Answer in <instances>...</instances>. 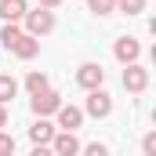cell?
<instances>
[{
  "label": "cell",
  "instance_id": "17",
  "mask_svg": "<svg viewBox=\"0 0 156 156\" xmlns=\"http://www.w3.org/2000/svg\"><path fill=\"white\" fill-rule=\"evenodd\" d=\"M11 153H15V138L0 127V156H11Z\"/></svg>",
  "mask_w": 156,
  "mask_h": 156
},
{
  "label": "cell",
  "instance_id": "20",
  "mask_svg": "<svg viewBox=\"0 0 156 156\" xmlns=\"http://www.w3.org/2000/svg\"><path fill=\"white\" fill-rule=\"evenodd\" d=\"M7 123H11V113H7V105L0 102V127H7Z\"/></svg>",
  "mask_w": 156,
  "mask_h": 156
},
{
  "label": "cell",
  "instance_id": "14",
  "mask_svg": "<svg viewBox=\"0 0 156 156\" xmlns=\"http://www.w3.org/2000/svg\"><path fill=\"white\" fill-rule=\"evenodd\" d=\"M15 94H18V80L11 76V73H0V102L7 105V102H11Z\"/></svg>",
  "mask_w": 156,
  "mask_h": 156
},
{
  "label": "cell",
  "instance_id": "19",
  "mask_svg": "<svg viewBox=\"0 0 156 156\" xmlns=\"http://www.w3.org/2000/svg\"><path fill=\"white\" fill-rule=\"evenodd\" d=\"M142 153H145V156H153V153H156V131H149V134L142 138Z\"/></svg>",
  "mask_w": 156,
  "mask_h": 156
},
{
  "label": "cell",
  "instance_id": "1",
  "mask_svg": "<svg viewBox=\"0 0 156 156\" xmlns=\"http://www.w3.org/2000/svg\"><path fill=\"white\" fill-rule=\"evenodd\" d=\"M55 11L51 7H40L37 4V11H29L26 7V15H22V29L29 33V37H47V33H55Z\"/></svg>",
  "mask_w": 156,
  "mask_h": 156
},
{
  "label": "cell",
  "instance_id": "4",
  "mask_svg": "<svg viewBox=\"0 0 156 156\" xmlns=\"http://www.w3.org/2000/svg\"><path fill=\"white\" fill-rule=\"evenodd\" d=\"M62 105V94L55 91V87H44L37 94H29V109H33V116H55V109Z\"/></svg>",
  "mask_w": 156,
  "mask_h": 156
},
{
  "label": "cell",
  "instance_id": "18",
  "mask_svg": "<svg viewBox=\"0 0 156 156\" xmlns=\"http://www.w3.org/2000/svg\"><path fill=\"white\" fill-rule=\"evenodd\" d=\"M80 153H87V156H105L109 149H105L102 142H91V145H80Z\"/></svg>",
  "mask_w": 156,
  "mask_h": 156
},
{
  "label": "cell",
  "instance_id": "3",
  "mask_svg": "<svg viewBox=\"0 0 156 156\" xmlns=\"http://www.w3.org/2000/svg\"><path fill=\"white\" fill-rule=\"evenodd\" d=\"M120 80H123V91H127V94H145V87H149V69H145L142 62H127Z\"/></svg>",
  "mask_w": 156,
  "mask_h": 156
},
{
  "label": "cell",
  "instance_id": "2",
  "mask_svg": "<svg viewBox=\"0 0 156 156\" xmlns=\"http://www.w3.org/2000/svg\"><path fill=\"white\" fill-rule=\"evenodd\" d=\"M83 116H91V120L113 116V94L105 87H91L87 91V102H83Z\"/></svg>",
  "mask_w": 156,
  "mask_h": 156
},
{
  "label": "cell",
  "instance_id": "7",
  "mask_svg": "<svg viewBox=\"0 0 156 156\" xmlns=\"http://www.w3.org/2000/svg\"><path fill=\"white\" fill-rule=\"evenodd\" d=\"M113 58H116L120 66L138 62V58H142V44H138L134 37H116V44H113Z\"/></svg>",
  "mask_w": 156,
  "mask_h": 156
},
{
  "label": "cell",
  "instance_id": "9",
  "mask_svg": "<svg viewBox=\"0 0 156 156\" xmlns=\"http://www.w3.org/2000/svg\"><path fill=\"white\" fill-rule=\"evenodd\" d=\"M11 55L18 58V62H33L40 55V37H29V33H22V37L11 44Z\"/></svg>",
  "mask_w": 156,
  "mask_h": 156
},
{
  "label": "cell",
  "instance_id": "6",
  "mask_svg": "<svg viewBox=\"0 0 156 156\" xmlns=\"http://www.w3.org/2000/svg\"><path fill=\"white\" fill-rule=\"evenodd\" d=\"M47 149H51L55 156H76V153H80L76 131H55V138L47 142Z\"/></svg>",
  "mask_w": 156,
  "mask_h": 156
},
{
  "label": "cell",
  "instance_id": "11",
  "mask_svg": "<svg viewBox=\"0 0 156 156\" xmlns=\"http://www.w3.org/2000/svg\"><path fill=\"white\" fill-rule=\"evenodd\" d=\"M26 0H0V18L4 22H22V15H26Z\"/></svg>",
  "mask_w": 156,
  "mask_h": 156
},
{
  "label": "cell",
  "instance_id": "15",
  "mask_svg": "<svg viewBox=\"0 0 156 156\" xmlns=\"http://www.w3.org/2000/svg\"><path fill=\"white\" fill-rule=\"evenodd\" d=\"M113 4H116L120 15H142L149 7V0H113Z\"/></svg>",
  "mask_w": 156,
  "mask_h": 156
},
{
  "label": "cell",
  "instance_id": "13",
  "mask_svg": "<svg viewBox=\"0 0 156 156\" xmlns=\"http://www.w3.org/2000/svg\"><path fill=\"white\" fill-rule=\"evenodd\" d=\"M44 87H51L47 73H40V69H29V73H26V91H29V94H37V91H44Z\"/></svg>",
  "mask_w": 156,
  "mask_h": 156
},
{
  "label": "cell",
  "instance_id": "21",
  "mask_svg": "<svg viewBox=\"0 0 156 156\" xmlns=\"http://www.w3.org/2000/svg\"><path fill=\"white\" fill-rule=\"evenodd\" d=\"M40 7H51V11H55V7H58V4H62V0H37Z\"/></svg>",
  "mask_w": 156,
  "mask_h": 156
},
{
  "label": "cell",
  "instance_id": "8",
  "mask_svg": "<svg viewBox=\"0 0 156 156\" xmlns=\"http://www.w3.org/2000/svg\"><path fill=\"white\" fill-rule=\"evenodd\" d=\"M76 83L83 87V91L102 87V83H105V69H102L98 62H83V66H76Z\"/></svg>",
  "mask_w": 156,
  "mask_h": 156
},
{
  "label": "cell",
  "instance_id": "16",
  "mask_svg": "<svg viewBox=\"0 0 156 156\" xmlns=\"http://www.w3.org/2000/svg\"><path fill=\"white\" fill-rule=\"evenodd\" d=\"M87 11L98 15V18H105V15H116V4L113 0H87Z\"/></svg>",
  "mask_w": 156,
  "mask_h": 156
},
{
  "label": "cell",
  "instance_id": "10",
  "mask_svg": "<svg viewBox=\"0 0 156 156\" xmlns=\"http://www.w3.org/2000/svg\"><path fill=\"white\" fill-rule=\"evenodd\" d=\"M55 131H58V127L51 123V116H37V123L29 127V142H33V145H47V142L55 138Z\"/></svg>",
  "mask_w": 156,
  "mask_h": 156
},
{
  "label": "cell",
  "instance_id": "5",
  "mask_svg": "<svg viewBox=\"0 0 156 156\" xmlns=\"http://www.w3.org/2000/svg\"><path fill=\"white\" fill-rule=\"evenodd\" d=\"M83 120L87 116H83L80 105H66V102H62V105L55 109V127H58V131H80Z\"/></svg>",
  "mask_w": 156,
  "mask_h": 156
},
{
  "label": "cell",
  "instance_id": "12",
  "mask_svg": "<svg viewBox=\"0 0 156 156\" xmlns=\"http://www.w3.org/2000/svg\"><path fill=\"white\" fill-rule=\"evenodd\" d=\"M26 29H22V22H4V29H0V47H7L11 51V44L22 37Z\"/></svg>",
  "mask_w": 156,
  "mask_h": 156
}]
</instances>
